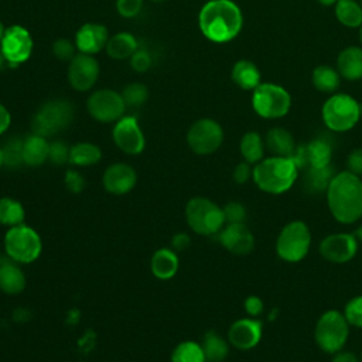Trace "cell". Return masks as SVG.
I'll list each match as a JSON object with an SVG mask.
<instances>
[{
    "label": "cell",
    "instance_id": "1",
    "mask_svg": "<svg viewBox=\"0 0 362 362\" xmlns=\"http://www.w3.org/2000/svg\"><path fill=\"white\" fill-rule=\"evenodd\" d=\"M327 204L334 219L342 225L362 218V178L348 170L337 173L325 189Z\"/></svg>",
    "mask_w": 362,
    "mask_h": 362
},
{
    "label": "cell",
    "instance_id": "2",
    "mask_svg": "<svg viewBox=\"0 0 362 362\" xmlns=\"http://www.w3.org/2000/svg\"><path fill=\"white\" fill-rule=\"evenodd\" d=\"M198 25L205 38L212 42H228L242 30L243 16L232 0L206 1L198 16Z\"/></svg>",
    "mask_w": 362,
    "mask_h": 362
},
{
    "label": "cell",
    "instance_id": "3",
    "mask_svg": "<svg viewBox=\"0 0 362 362\" xmlns=\"http://www.w3.org/2000/svg\"><path fill=\"white\" fill-rule=\"evenodd\" d=\"M298 171L300 168L293 157L270 156L255 164L252 178L260 191L279 195L294 185Z\"/></svg>",
    "mask_w": 362,
    "mask_h": 362
},
{
    "label": "cell",
    "instance_id": "4",
    "mask_svg": "<svg viewBox=\"0 0 362 362\" xmlns=\"http://www.w3.org/2000/svg\"><path fill=\"white\" fill-rule=\"evenodd\" d=\"M349 337V324L344 314L338 310L324 311L315 322L314 341L317 346L325 352L334 355L341 351Z\"/></svg>",
    "mask_w": 362,
    "mask_h": 362
},
{
    "label": "cell",
    "instance_id": "5",
    "mask_svg": "<svg viewBox=\"0 0 362 362\" xmlns=\"http://www.w3.org/2000/svg\"><path fill=\"white\" fill-rule=\"evenodd\" d=\"M74 119V107L66 99H51L44 102L31 119L34 134L49 137L66 129Z\"/></svg>",
    "mask_w": 362,
    "mask_h": 362
},
{
    "label": "cell",
    "instance_id": "6",
    "mask_svg": "<svg viewBox=\"0 0 362 362\" xmlns=\"http://www.w3.org/2000/svg\"><path fill=\"white\" fill-rule=\"evenodd\" d=\"M185 219L195 233L204 236L218 233L225 226L223 209L205 197H195L187 202Z\"/></svg>",
    "mask_w": 362,
    "mask_h": 362
},
{
    "label": "cell",
    "instance_id": "7",
    "mask_svg": "<svg viewBox=\"0 0 362 362\" xmlns=\"http://www.w3.org/2000/svg\"><path fill=\"white\" fill-rule=\"evenodd\" d=\"M311 246V232L304 221L294 219L287 222L276 239L277 256L288 263L303 260Z\"/></svg>",
    "mask_w": 362,
    "mask_h": 362
},
{
    "label": "cell",
    "instance_id": "8",
    "mask_svg": "<svg viewBox=\"0 0 362 362\" xmlns=\"http://www.w3.org/2000/svg\"><path fill=\"white\" fill-rule=\"evenodd\" d=\"M4 250L8 259L17 263H33L42 252L40 235L31 226L21 223L8 228L4 236Z\"/></svg>",
    "mask_w": 362,
    "mask_h": 362
},
{
    "label": "cell",
    "instance_id": "9",
    "mask_svg": "<svg viewBox=\"0 0 362 362\" xmlns=\"http://www.w3.org/2000/svg\"><path fill=\"white\" fill-rule=\"evenodd\" d=\"M322 120L332 132H348L359 120L361 105L346 93H334L322 105Z\"/></svg>",
    "mask_w": 362,
    "mask_h": 362
},
{
    "label": "cell",
    "instance_id": "10",
    "mask_svg": "<svg viewBox=\"0 0 362 362\" xmlns=\"http://www.w3.org/2000/svg\"><path fill=\"white\" fill-rule=\"evenodd\" d=\"M291 98L288 92L276 83H259L253 89L252 107L263 119H279L288 113Z\"/></svg>",
    "mask_w": 362,
    "mask_h": 362
},
{
    "label": "cell",
    "instance_id": "11",
    "mask_svg": "<svg viewBox=\"0 0 362 362\" xmlns=\"http://www.w3.org/2000/svg\"><path fill=\"white\" fill-rule=\"evenodd\" d=\"M223 141L222 126L214 119H198L187 132L188 147L199 156L215 153Z\"/></svg>",
    "mask_w": 362,
    "mask_h": 362
},
{
    "label": "cell",
    "instance_id": "12",
    "mask_svg": "<svg viewBox=\"0 0 362 362\" xmlns=\"http://www.w3.org/2000/svg\"><path fill=\"white\" fill-rule=\"evenodd\" d=\"M126 107L122 93L113 89L95 90L86 102L88 113L100 123H116L124 116Z\"/></svg>",
    "mask_w": 362,
    "mask_h": 362
},
{
    "label": "cell",
    "instance_id": "13",
    "mask_svg": "<svg viewBox=\"0 0 362 362\" xmlns=\"http://www.w3.org/2000/svg\"><path fill=\"white\" fill-rule=\"evenodd\" d=\"M33 38L30 31L18 24L6 27L4 35L0 40V48L10 66H17L25 62L33 52Z\"/></svg>",
    "mask_w": 362,
    "mask_h": 362
},
{
    "label": "cell",
    "instance_id": "14",
    "mask_svg": "<svg viewBox=\"0 0 362 362\" xmlns=\"http://www.w3.org/2000/svg\"><path fill=\"white\" fill-rule=\"evenodd\" d=\"M112 137L116 147L129 156L140 154L146 146L143 130L134 116L120 117L113 126Z\"/></svg>",
    "mask_w": 362,
    "mask_h": 362
},
{
    "label": "cell",
    "instance_id": "15",
    "mask_svg": "<svg viewBox=\"0 0 362 362\" xmlns=\"http://www.w3.org/2000/svg\"><path fill=\"white\" fill-rule=\"evenodd\" d=\"M359 242L354 233H331L320 242V255L331 263H346L358 253Z\"/></svg>",
    "mask_w": 362,
    "mask_h": 362
},
{
    "label": "cell",
    "instance_id": "16",
    "mask_svg": "<svg viewBox=\"0 0 362 362\" xmlns=\"http://www.w3.org/2000/svg\"><path fill=\"white\" fill-rule=\"evenodd\" d=\"M99 78V62L93 55L76 54L68 65V82L78 92L90 90Z\"/></svg>",
    "mask_w": 362,
    "mask_h": 362
},
{
    "label": "cell",
    "instance_id": "17",
    "mask_svg": "<svg viewBox=\"0 0 362 362\" xmlns=\"http://www.w3.org/2000/svg\"><path fill=\"white\" fill-rule=\"evenodd\" d=\"M263 334V324L257 318L246 317L232 322L228 329V341L232 346L240 351H249L255 348Z\"/></svg>",
    "mask_w": 362,
    "mask_h": 362
},
{
    "label": "cell",
    "instance_id": "18",
    "mask_svg": "<svg viewBox=\"0 0 362 362\" xmlns=\"http://www.w3.org/2000/svg\"><path fill=\"white\" fill-rule=\"evenodd\" d=\"M332 157V147L322 139H314L305 146L296 148L293 158L298 168H325L329 167Z\"/></svg>",
    "mask_w": 362,
    "mask_h": 362
},
{
    "label": "cell",
    "instance_id": "19",
    "mask_svg": "<svg viewBox=\"0 0 362 362\" xmlns=\"http://www.w3.org/2000/svg\"><path fill=\"white\" fill-rule=\"evenodd\" d=\"M221 245L236 256L249 255L255 247V236L245 223H226L219 232Z\"/></svg>",
    "mask_w": 362,
    "mask_h": 362
},
{
    "label": "cell",
    "instance_id": "20",
    "mask_svg": "<svg viewBox=\"0 0 362 362\" xmlns=\"http://www.w3.org/2000/svg\"><path fill=\"white\" fill-rule=\"evenodd\" d=\"M137 182V174L133 167L126 163H115L109 165L102 177L103 188L113 195L130 192Z\"/></svg>",
    "mask_w": 362,
    "mask_h": 362
},
{
    "label": "cell",
    "instance_id": "21",
    "mask_svg": "<svg viewBox=\"0 0 362 362\" xmlns=\"http://www.w3.org/2000/svg\"><path fill=\"white\" fill-rule=\"evenodd\" d=\"M109 40V31L103 24L86 23L79 27L75 35L76 49L82 54L95 55L102 51Z\"/></svg>",
    "mask_w": 362,
    "mask_h": 362
},
{
    "label": "cell",
    "instance_id": "22",
    "mask_svg": "<svg viewBox=\"0 0 362 362\" xmlns=\"http://www.w3.org/2000/svg\"><path fill=\"white\" fill-rule=\"evenodd\" d=\"M25 274L14 260H1L0 264V290L4 294L16 296L25 288Z\"/></svg>",
    "mask_w": 362,
    "mask_h": 362
},
{
    "label": "cell",
    "instance_id": "23",
    "mask_svg": "<svg viewBox=\"0 0 362 362\" xmlns=\"http://www.w3.org/2000/svg\"><path fill=\"white\" fill-rule=\"evenodd\" d=\"M178 266H180V260L177 253L173 249L163 247L156 250L154 255L151 256L150 269L153 276L157 277L158 280L173 279L178 272Z\"/></svg>",
    "mask_w": 362,
    "mask_h": 362
},
{
    "label": "cell",
    "instance_id": "24",
    "mask_svg": "<svg viewBox=\"0 0 362 362\" xmlns=\"http://www.w3.org/2000/svg\"><path fill=\"white\" fill-rule=\"evenodd\" d=\"M337 71L341 76L349 81H356L362 78V48L361 47H346L344 48L337 59Z\"/></svg>",
    "mask_w": 362,
    "mask_h": 362
},
{
    "label": "cell",
    "instance_id": "25",
    "mask_svg": "<svg viewBox=\"0 0 362 362\" xmlns=\"http://www.w3.org/2000/svg\"><path fill=\"white\" fill-rule=\"evenodd\" d=\"M49 143L45 137L38 134H30L23 143V158L24 164L30 167L42 165L48 160Z\"/></svg>",
    "mask_w": 362,
    "mask_h": 362
},
{
    "label": "cell",
    "instance_id": "26",
    "mask_svg": "<svg viewBox=\"0 0 362 362\" xmlns=\"http://www.w3.org/2000/svg\"><path fill=\"white\" fill-rule=\"evenodd\" d=\"M267 150L272 156H281V157H293L296 153V141L291 133L283 127H273L266 134L264 141Z\"/></svg>",
    "mask_w": 362,
    "mask_h": 362
},
{
    "label": "cell",
    "instance_id": "27",
    "mask_svg": "<svg viewBox=\"0 0 362 362\" xmlns=\"http://www.w3.org/2000/svg\"><path fill=\"white\" fill-rule=\"evenodd\" d=\"M137 48L139 44L136 37L127 31H122L109 37L105 47L107 55L112 59H127L137 51Z\"/></svg>",
    "mask_w": 362,
    "mask_h": 362
},
{
    "label": "cell",
    "instance_id": "28",
    "mask_svg": "<svg viewBox=\"0 0 362 362\" xmlns=\"http://www.w3.org/2000/svg\"><path fill=\"white\" fill-rule=\"evenodd\" d=\"M230 76L232 81L245 90H253L260 83V71L252 61L247 59L235 62Z\"/></svg>",
    "mask_w": 362,
    "mask_h": 362
},
{
    "label": "cell",
    "instance_id": "29",
    "mask_svg": "<svg viewBox=\"0 0 362 362\" xmlns=\"http://www.w3.org/2000/svg\"><path fill=\"white\" fill-rule=\"evenodd\" d=\"M102 151L99 146L89 141H79L69 148V163L78 167H89L99 163Z\"/></svg>",
    "mask_w": 362,
    "mask_h": 362
},
{
    "label": "cell",
    "instance_id": "30",
    "mask_svg": "<svg viewBox=\"0 0 362 362\" xmlns=\"http://www.w3.org/2000/svg\"><path fill=\"white\" fill-rule=\"evenodd\" d=\"M239 150L243 161L249 164H256L264 158V141L257 132H246L240 139Z\"/></svg>",
    "mask_w": 362,
    "mask_h": 362
},
{
    "label": "cell",
    "instance_id": "31",
    "mask_svg": "<svg viewBox=\"0 0 362 362\" xmlns=\"http://www.w3.org/2000/svg\"><path fill=\"white\" fill-rule=\"evenodd\" d=\"M229 341L223 339L219 334L214 331L206 332L201 344L206 361L212 362H223L229 354Z\"/></svg>",
    "mask_w": 362,
    "mask_h": 362
},
{
    "label": "cell",
    "instance_id": "32",
    "mask_svg": "<svg viewBox=\"0 0 362 362\" xmlns=\"http://www.w3.org/2000/svg\"><path fill=\"white\" fill-rule=\"evenodd\" d=\"M341 75L339 72L328 65H320L313 71L311 75V81L313 85L321 90V92H327V93H332L339 88L341 83Z\"/></svg>",
    "mask_w": 362,
    "mask_h": 362
},
{
    "label": "cell",
    "instance_id": "33",
    "mask_svg": "<svg viewBox=\"0 0 362 362\" xmlns=\"http://www.w3.org/2000/svg\"><path fill=\"white\" fill-rule=\"evenodd\" d=\"M24 219L25 211L21 202L10 197L0 198V225L11 228L24 223Z\"/></svg>",
    "mask_w": 362,
    "mask_h": 362
},
{
    "label": "cell",
    "instance_id": "34",
    "mask_svg": "<svg viewBox=\"0 0 362 362\" xmlns=\"http://www.w3.org/2000/svg\"><path fill=\"white\" fill-rule=\"evenodd\" d=\"M335 16L345 27L356 28L362 25V7L355 0H338L335 4Z\"/></svg>",
    "mask_w": 362,
    "mask_h": 362
},
{
    "label": "cell",
    "instance_id": "35",
    "mask_svg": "<svg viewBox=\"0 0 362 362\" xmlns=\"http://www.w3.org/2000/svg\"><path fill=\"white\" fill-rule=\"evenodd\" d=\"M171 362H206V358L201 344L195 341H182L174 348Z\"/></svg>",
    "mask_w": 362,
    "mask_h": 362
},
{
    "label": "cell",
    "instance_id": "36",
    "mask_svg": "<svg viewBox=\"0 0 362 362\" xmlns=\"http://www.w3.org/2000/svg\"><path fill=\"white\" fill-rule=\"evenodd\" d=\"M23 143L24 139L20 137H11L8 139L3 147V158L4 165L8 168H17L21 164H24L23 158Z\"/></svg>",
    "mask_w": 362,
    "mask_h": 362
},
{
    "label": "cell",
    "instance_id": "37",
    "mask_svg": "<svg viewBox=\"0 0 362 362\" xmlns=\"http://www.w3.org/2000/svg\"><path fill=\"white\" fill-rule=\"evenodd\" d=\"M332 170L331 167L325 168H307V175L304 177L307 189L314 191V192H321L325 191L329 180L332 178Z\"/></svg>",
    "mask_w": 362,
    "mask_h": 362
},
{
    "label": "cell",
    "instance_id": "38",
    "mask_svg": "<svg viewBox=\"0 0 362 362\" xmlns=\"http://www.w3.org/2000/svg\"><path fill=\"white\" fill-rule=\"evenodd\" d=\"M122 98H123L126 106L137 107V106H141L147 100L148 89L144 83L133 82V83H129L124 86L123 92H122Z\"/></svg>",
    "mask_w": 362,
    "mask_h": 362
},
{
    "label": "cell",
    "instance_id": "39",
    "mask_svg": "<svg viewBox=\"0 0 362 362\" xmlns=\"http://www.w3.org/2000/svg\"><path fill=\"white\" fill-rule=\"evenodd\" d=\"M349 327L362 328V294L349 298L342 311Z\"/></svg>",
    "mask_w": 362,
    "mask_h": 362
},
{
    "label": "cell",
    "instance_id": "40",
    "mask_svg": "<svg viewBox=\"0 0 362 362\" xmlns=\"http://www.w3.org/2000/svg\"><path fill=\"white\" fill-rule=\"evenodd\" d=\"M222 209H223L225 223H245L247 212L243 204L232 201V202H228Z\"/></svg>",
    "mask_w": 362,
    "mask_h": 362
},
{
    "label": "cell",
    "instance_id": "41",
    "mask_svg": "<svg viewBox=\"0 0 362 362\" xmlns=\"http://www.w3.org/2000/svg\"><path fill=\"white\" fill-rule=\"evenodd\" d=\"M75 51H76L75 42H72L68 38H58L52 44V54L59 61H68L69 62L76 55Z\"/></svg>",
    "mask_w": 362,
    "mask_h": 362
},
{
    "label": "cell",
    "instance_id": "42",
    "mask_svg": "<svg viewBox=\"0 0 362 362\" xmlns=\"http://www.w3.org/2000/svg\"><path fill=\"white\" fill-rule=\"evenodd\" d=\"M69 148L64 141L55 140L49 143V154L48 160L52 161L55 165H61L69 163Z\"/></svg>",
    "mask_w": 362,
    "mask_h": 362
},
{
    "label": "cell",
    "instance_id": "43",
    "mask_svg": "<svg viewBox=\"0 0 362 362\" xmlns=\"http://www.w3.org/2000/svg\"><path fill=\"white\" fill-rule=\"evenodd\" d=\"M144 0H116V10L124 18L136 17L143 8Z\"/></svg>",
    "mask_w": 362,
    "mask_h": 362
},
{
    "label": "cell",
    "instance_id": "44",
    "mask_svg": "<svg viewBox=\"0 0 362 362\" xmlns=\"http://www.w3.org/2000/svg\"><path fill=\"white\" fill-rule=\"evenodd\" d=\"M130 65L136 72H146L151 66V55L144 48H137V51L130 57Z\"/></svg>",
    "mask_w": 362,
    "mask_h": 362
},
{
    "label": "cell",
    "instance_id": "45",
    "mask_svg": "<svg viewBox=\"0 0 362 362\" xmlns=\"http://www.w3.org/2000/svg\"><path fill=\"white\" fill-rule=\"evenodd\" d=\"M64 182H65V187L71 191V192H81L85 187V180L83 177L81 175V173L75 171V170H68L66 174H65V178H64Z\"/></svg>",
    "mask_w": 362,
    "mask_h": 362
},
{
    "label": "cell",
    "instance_id": "46",
    "mask_svg": "<svg viewBox=\"0 0 362 362\" xmlns=\"http://www.w3.org/2000/svg\"><path fill=\"white\" fill-rule=\"evenodd\" d=\"M346 170L359 175V177L362 175V147L355 148L348 154Z\"/></svg>",
    "mask_w": 362,
    "mask_h": 362
},
{
    "label": "cell",
    "instance_id": "47",
    "mask_svg": "<svg viewBox=\"0 0 362 362\" xmlns=\"http://www.w3.org/2000/svg\"><path fill=\"white\" fill-rule=\"evenodd\" d=\"M252 171L253 168H250V164L246 161L238 163L232 171V178L236 184H245L249 178H252Z\"/></svg>",
    "mask_w": 362,
    "mask_h": 362
},
{
    "label": "cell",
    "instance_id": "48",
    "mask_svg": "<svg viewBox=\"0 0 362 362\" xmlns=\"http://www.w3.org/2000/svg\"><path fill=\"white\" fill-rule=\"evenodd\" d=\"M243 307H245V311L247 313V315L253 317V318L260 315L263 313V308H264L262 298L257 297V296L246 297V300L243 303Z\"/></svg>",
    "mask_w": 362,
    "mask_h": 362
},
{
    "label": "cell",
    "instance_id": "49",
    "mask_svg": "<svg viewBox=\"0 0 362 362\" xmlns=\"http://www.w3.org/2000/svg\"><path fill=\"white\" fill-rule=\"evenodd\" d=\"M189 236L184 232H180V233H175L173 238H171V246L174 250H184L189 246Z\"/></svg>",
    "mask_w": 362,
    "mask_h": 362
},
{
    "label": "cell",
    "instance_id": "50",
    "mask_svg": "<svg viewBox=\"0 0 362 362\" xmlns=\"http://www.w3.org/2000/svg\"><path fill=\"white\" fill-rule=\"evenodd\" d=\"M331 362H361L359 356L354 352L349 351H338L332 355V361Z\"/></svg>",
    "mask_w": 362,
    "mask_h": 362
},
{
    "label": "cell",
    "instance_id": "51",
    "mask_svg": "<svg viewBox=\"0 0 362 362\" xmlns=\"http://www.w3.org/2000/svg\"><path fill=\"white\" fill-rule=\"evenodd\" d=\"M10 123H11L10 112L4 105L0 103V134H3L10 127Z\"/></svg>",
    "mask_w": 362,
    "mask_h": 362
},
{
    "label": "cell",
    "instance_id": "52",
    "mask_svg": "<svg viewBox=\"0 0 362 362\" xmlns=\"http://www.w3.org/2000/svg\"><path fill=\"white\" fill-rule=\"evenodd\" d=\"M7 65H8V64H7V61H6V58H4V54H3V51H1V48H0V71L4 69Z\"/></svg>",
    "mask_w": 362,
    "mask_h": 362
},
{
    "label": "cell",
    "instance_id": "53",
    "mask_svg": "<svg viewBox=\"0 0 362 362\" xmlns=\"http://www.w3.org/2000/svg\"><path fill=\"white\" fill-rule=\"evenodd\" d=\"M355 238L358 239V242H362V225L361 226H358V229L355 230Z\"/></svg>",
    "mask_w": 362,
    "mask_h": 362
},
{
    "label": "cell",
    "instance_id": "54",
    "mask_svg": "<svg viewBox=\"0 0 362 362\" xmlns=\"http://www.w3.org/2000/svg\"><path fill=\"white\" fill-rule=\"evenodd\" d=\"M322 6H332V4H337L338 0H318Z\"/></svg>",
    "mask_w": 362,
    "mask_h": 362
},
{
    "label": "cell",
    "instance_id": "55",
    "mask_svg": "<svg viewBox=\"0 0 362 362\" xmlns=\"http://www.w3.org/2000/svg\"><path fill=\"white\" fill-rule=\"evenodd\" d=\"M4 31H6V27H4V24L0 21V40L3 38V35H4Z\"/></svg>",
    "mask_w": 362,
    "mask_h": 362
},
{
    "label": "cell",
    "instance_id": "56",
    "mask_svg": "<svg viewBox=\"0 0 362 362\" xmlns=\"http://www.w3.org/2000/svg\"><path fill=\"white\" fill-rule=\"evenodd\" d=\"M4 165V158H3V147L0 146V167Z\"/></svg>",
    "mask_w": 362,
    "mask_h": 362
},
{
    "label": "cell",
    "instance_id": "57",
    "mask_svg": "<svg viewBox=\"0 0 362 362\" xmlns=\"http://www.w3.org/2000/svg\"><path fill=\"white\" fill-rule=\"evenodd\" d=\"M359 38H361V42H362V25L359 27Z\"/></svg>",
    "mask_w": 362,
    "mask_h": 362
},
{
    "label": "cell",
    "instance_id": "58",
    "mask_svg": "<svg viewBox=\"0 0 362 362\" xmlns=\"http://www.w3.org/2000/svg\"><path fill=\"white\" fill-rule=\"evenodd\" d=\"M150 1H153V3H163V1H165V0H150Z\"/></svg>",
    "mask_w": 362,
    "mask_h": 362
},
{
    "label": "cell",
    "instance_id": "59",
    "mask_svg": "<svg viewBox=\"0 0 362 362\" xmlns=\"http://www.w3.org/2000/svg\"><path fill=\"white\" fill-rule=\"evenodd\" d=\"M359 359H361V362H362V351H361V355H359Z\"/></svg>",
    "mask_w": 362,
    "mask_h": 362
},
{
    "label": "cell",
    "instance_id": "60",
    "mask_svg": "<svg viewBox=\"0 0 362 362\" xmlns=\"http://www.w3.org/2000/svg\"><path fill=\"white\" fill-rule=\"evenodd\" d=\"M0 264H1V255H0Z\"/></svg>",
    "mask_w": 362,
    "mask_h": 362
},
{
    "label": "cell",
    "instance_id": "61",
    "mask_svg": "<svg viewBox=\"0 0 362 362\" xmlns=\"http://www.w3.org/2000/svg\"><path fill=\"white\" fill-rule=\"evenodd\" d=\"M359 4H361V7H362V0H361V3H359Z\"/></svg>",
    "mask_w": 362,
    "mask_h": 362
},
{
    "label": "cell",
    "instance_id": "62",
    "mask_svg": "<svg viewBox=\"0 0 362 362\" xmlns=\"http://www.w3.org/2000/svg\"><path fill=\"white\" fill-rule=\"evenodd\" d=\"M206 1H212V0H206Z\"/></svg>",
    "mask_w": 362,
    "mask_h": 362
},
{
    "label": "cell",
    "instance_id": "63",
    "mask_svg": "<svg viewBox=\"0 0 362 362\" xmlns=\"http://www.w3.org/2000/svg\"><path fill=\"white\" fill-rule=\"evenodd\" d=\"M206 362H212V361H206Z\"/></svg>",
    "mask_w": 362,
    "mask_h": 362
}]
</instances>
